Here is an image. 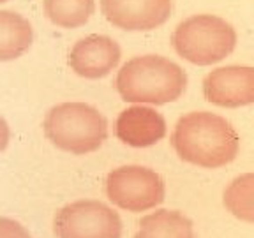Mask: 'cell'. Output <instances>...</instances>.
<instances>
[{
  "instance_id": "14",
  "label": "cell",
  "mask_w": 254,
  "mask_h": 238,
  "mask_svg": "<svg viewBox=\"0 0 254 238\" xmlns=\"http://www.w3.org/2000/svg\"><path fill=\"white\" fill-rule=\"evenodd\" d=\"M222 201L233 217L254 224V173H244L231 180Z\"/></svg>"
},
{
  "instance_id": "11",
  "label": "cell",
  "mask_w": 254,
  "mask_h": 238,
  "mask_svg": "<svg viewBox=\"0 0 254 238\" xmlns=\"http://www.w3.org/2000/svg\"><path fill=\"white\" fill-rule=\"evenodd\" d=\"M34 43L30 21L14 11H0V62L23 57Z\"/></svg>"
},
{
  "instance_id": "16",
  "label": "cell",
  "mask_w": 254,
  "mask_h": 238,
  "mask_svg": "<svg viewBox=\"0 0 254 238\" xmlns=\"http://www.w3.org/2000/svg\"><path fill=\"white\" fill-rule=\"evenodd\" d=\"M9 143V125L2 117H0V152L5 150Z\"/></svg>"
},
{
  "instance_id": "10",
  "label": "cell",
  "mask_w": 254,
  "mask_h": 238,
  "mask_svg": "<svg viewBox=\"0 0 254 238\" xmlns=\"http://www.w3.org/2000/svg\"><path fill=\"white\" fill-rule=\"evenodd\" d=\"M115 134L124 145L147 148L166 136V120L150 106L136 104L124 110L115 123Z\"/></svg>"
},
{
  "instance_id": "13",
  "label": "cell",
  "mask_w": 254,
  "mask_h": 238,
  "mask_svg": "<svg viewBox=\"0 0 254 238\" xmlns=\"http://www.w3.org/2000/svg\"><path fill=\"white\" fill-rule=\"evenodd\" d=\"M46 18L59 28H79L95 12V0H43Z\"/></svg>"
},
{
  "instance_id": "9",
  "label": "cell",
  "mask_w": 254,
  "mask_h": 238,
  "mask_svg": "<svg viewBox=\"0 0 254 238\" xmlns=\"http://www.w3.org/2000/svg\"><path fill=\"white\" fill-rule=\"evenodd\" d=\"M122 50L113 37L90 34L69 52V67L85 79H101L119 65Z\"/></svg>"
},
{
  "instance_id": "2",
  "label": "cell",
  "mask_w": 254,
  "mask_h": 238,
  "mask_svg": "<svg viewBox=\"0 0 254 238\" xmlns=\"http://www.w3.org/2000/svg\"><path fill=\"white\" fill-rule=\"evenodd\" d=\"M115 85L126 103L161 106L182 97L187 88V74L166 57L139 55L120 67Z\"/></svg>"
},
{
  "instance_id": "3",
  "label": "cell",
  "mask_w": 254,
  "mask_h": 238,
  "mask_svg": "<svg viewBox=\"0 0 254 238\" xmlns=\"http://www.w3.org/2000/svg\"><path fill=\"white\" fill-rule=\"evenodd\" d=\"M44 134L57 148L74 155L99 150L108 138V122L87 103H62L46 113Z\"/></svg>"
},
{
  "instance_id": "4",
  "label": "cell",
  "mask_w": 254,
  "mask_h": 238,
  "mask_svg": "<svg viewBox=\"0 0 254 238\" xmlns=\"http://www.w3.org/2000/svg\"><path fill=\"white\" fill-rule=\"evenodd\" d=\"M171 44L180 59L206 67L230 57L237 46V32L224 18L192 14L171 34Z\"/></svg>"
},
{
  "instance_id": "12",
  "label": "cell",
  "mask_w": 254,
  "mask_h": 238,
  "mask_svg": "<svg viewBox=\"0 0 254 238\" xmlns=\"http://www.w3.org/2000/svg\"><path fill=\"white\" fill-rule=\"evenodd\" d=\"M136 238H194V230L180 212L157 210L139 221Z\"/></svg>"
},
{
  "instance_id": "7",
  "label": "cell",
  "mask_w": 254,
  "mask_h": 238,
  "mask_svg": "<svg viewBox=\"0 0 254 238\" xmlns=\"http://www.w3.org/2000/svg\"><path fill=\"white\" fill-rule=\"evenodd\" d=\"M173 0H101L108 23L126 32H150L170 20Z\"/></svg>"
},
{
  "instance_id": "1",
  "label": "cell",
  "mask_w": 254,
  "mask_h": 238,
  "mask_svg": "<svg viewBox=\"0 0 254 238\" xmlns=\"http://www.w3.org/2000/svg\"><path fill=\"white\" fill-rule=\"evenodd\" d=\"M171 145L182 161L205 170H217L235 161L240 138L224 117L192 111L177 122Z\"/></svg>"
},
{
  "instance_id": "17",
  "label": "cell",
  "mask_w": 254,
  "mask_h": 238,
  "mask_svg": "<svg viewBox=\"0 0 254 238\" xmlns=\"http://www.w3.org/2000/svg\"><path fill=\"white\" fill-rule=\"evenodd\" d=\"M5 2H9V0H0V4H5Z\"/></svg>"
},
{
  "instance_id": "5",
  "label": "cell",
  "mask_w": 254,
  "mask_h": 238,
  "mask_svg": "<svg viewBox=\"0 0 254 238\" xmlns=\"http://www.w3.org/2000/svg\"><path fill=\"white\" fill-rule=\"evenodd\" d=\"M106 194L127 212H147L164 201V180L145 166H122L106 177Z\"/></svg>"
},
{
  "instance_id": "8",
  "label": "cell",
  "mask_w": 254,
  "mask_h": 238,
  "mask_svg": "<svg viewBox=\"0 0 254 238\" xmlns=\"http://www.w3.org/2000/svg\"><path fill=\"white\" fill-rule=\"evenodd\" d=\"M203 95L219 108H242L254 104V67H217L203 79Z\"/></svg>"
},
{
  "instance_id": "15",
  "label": "cell",
  "mask_w": 254,
  "mask_h": 238,
  "mask_svg": "<svg viewBox=\"0 0 254 238\" xmlns=\"http://www.w3.org/2000/svg\"><path fill=\"white\" fill-rule=\"evenodd\" d=\"M0 238H32L20 222L7 217H0Z\"/></svg>"
},
{
  "instance_id": "6",
  "label": "cell",
  "mask_w": 254,
  "mask_h": 238,
  "mask_svg": "<svg viewBox=\"0 0 254 238\" xmlns=\"http://www.w3.org/2000/svg\"><path fill=\"white\" fill-rule=\"evenodd\" d=\"M59 238H120L122 221L113 208L97 199H79L55 215Z\"/></svg>"
}]
</instances>
